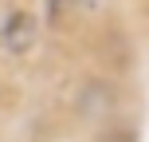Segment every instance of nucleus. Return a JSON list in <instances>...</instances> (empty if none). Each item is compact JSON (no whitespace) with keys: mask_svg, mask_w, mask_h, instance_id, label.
Segmentation results:
<instances>
[{"mask_svg":"<svg viewBox=\"0 0 149 142\" xmlns=\"http://www.w3.org/2000/svg\"><path fill=\"white\" fill-rule=\"evenodd\" d=\"M36 40H39V32H36V16L31 12L16 8V12L4 16V24H0V47L8 55H28L36 47Z\"/></svg>","mask_w":149,"mask_h":142,"instance_id":"nucleus-1","label":"nucleus"}]
</instances>
